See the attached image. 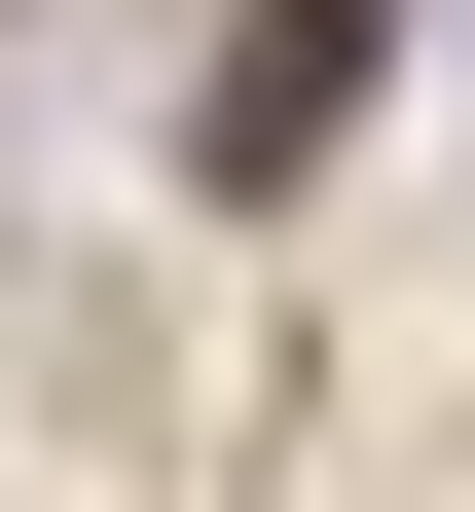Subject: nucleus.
Masks as SVG:
<instances>
[{
  "label": "nucleus",
  "instance_id": "nucleus-1",
  "mask_svg": "<svg viewBox=\"0 0 475 512\" xmlns=\"http://www.w3.org/2000/svg\"><path fill=\"white\" fill-rule=\"evenodd\" d=\"M329 110H366V0H256V37H220V110H183V147H220V183H329Z\"/></svg>",
  "mask_w": 475,
  "mask_h": 512
}]
</instances>
